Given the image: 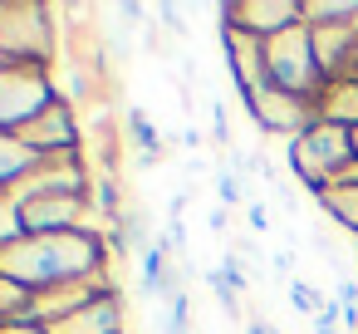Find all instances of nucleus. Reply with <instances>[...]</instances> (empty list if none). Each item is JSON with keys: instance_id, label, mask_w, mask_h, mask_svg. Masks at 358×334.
<instances>
[{"instance_id": "f257e3e1", "label": "nucleus", "mask_w": 358, "mask_h": 334, "mask_svg": "<svg viewBox=\"0 0 358 334\" xmlns=\"http://www.w3.org/2000/svg\"><path fill=\"white\" fill-rule=\"evenodd\" d=\"M108 241L94 231H55V236H20L0 251V275L20 280L25 290H55L74 280H94L108 260Z\"/></svg>"}, {"instance_id": "f03ea898", "label": "nucleus", "mask_w": 358, "mask_h": 334, "mask_svg": "<svg viewBox=\"0 0 358 334\" xmlns=\"http://www.w3.org/2000/svg\"><path fill=\"white\" fill-rule=\"evenodd\" d=\"M59 60V25L55 6L30 0H0V64H55Z\"/></svg>"}, {"instance_id": "7ed1b4c3", "label": "nucleus", "mask_w": 358, "mask_h": 334, "mask_svg": "<svg viewBox=\"0 0 358 334\" xmlns=\"http://www.w3.org/2000/svg\"><path fill=\"white\" fill-rule=\"evenodd\" d=\"M358 162V143H353V128H338V123H309L294 143H289V167L294 177L319 197L324 187H334L348 167Z\"/></svg>"}, {"instance_id": "20e7f679", "label": "nucleus", "mask_w": 358, "mask_h": 334, "mask_svg": "<svg viewBox=\"0 0 358 334\" xmlns=\"http://www.w3.org/2000/svg\"><path fill=\"white\" fill-rule=\"evenodd\" d=\"M265 84L299 94V99H319V89L329 84L314 55V30L309 25H289L285 35L265 40Z\"/></svg>"}, {"instance_id": "39448f33", "label": "nucleus", "mask_w": 358, "mask_h": 334, "mask_svg": "<svg viewBox=\"0 0 358 334\" xmlns=\"http://www.w3.org/2000/svg\"><path fill=\"white\" fill-rule=\"evenodd\" d=\"M55 104L45 64H0V133H20Z\"/></svg>"}, {"instance_id": "423d86ee", "label": "nucleus", "mask_w": 358, "mask_h": 334, "mask_svg": "<svg viewBox=\"0 0 358 334\" xmlns=\"http://www.w3.org/2000/svg\"><path fill=\"white\" fill-rule=\"evenodd\" d=\"M241 99H245L250 118H255L265 133H275V138H289V143H294V138L314 123V99L285 94V89H275V84H255V89H245Z\"/></svg>"}, {"instance_id": "0eeeda50", "label": "nucleus", "mask_w": 358, "mask_h": 334, "mask_svg": "<svg viewBox=\"0 0 358 334\" xmlns=\"http://www.w3.org/2000/svg\"><path fill=\"white\" fill-rule=\"evenodd\" d=\"M20 221H25V236H55V231H89L94 226V211H89L84 197L55 192V197L20 202Z\"/></svg>"}, {"instance_id": "6e6552de", "label": "nucleus", "mask_w": 358, "mask_h": 334, "mask_svg": "<svg viewBox=\"0 0 358 334\" xmlns=\"http://www.w3.org/2000/svg\"><path fill=\"white\" fill-rule=\"evenodd\" d=\"M221 20L250 40H275L289 25H304V11L294 0H236V6H221Z\"/></svg>"}, {"instance_id": "1a4fd4ad", "label": "nucleus", "mask_w": 358, "mask_h": 334, "mask_svg": "<svg viewBox=\"0 0 358 334\" xmlns=\"http://www.w3.org/2000/svg\"><path fill=\"white\" fill-rule=\"evenodd\" d=\"M20 143L35 148L40 158H59V153H79L84 143V128H79V113L69 104H50L35 123L20 128Z\"/></svg>"}, {"instance_id": "9d476101", "label": "nucleus", "mask_w": 358, "mask_h": 334, "mask_svg": "<svg viewBox=\"0 0 358 334\" xmlns=\"http://www.w3.org/2000/svg\"><path fill=\"white\" fill-rule=\"evenodd\" d=\"M123 300H118V290H108V295H94L89 305H79L74 314H64V319H55L50 324V334H123Z\"/></svg>"}, {"instance_id": "9b49d317", "label": "nucleus", "mask_w": 358, "mask_h": 334, "mask_svg": "<svg viewBox=\"0 0 358 334\" xmlns=\"http://www.w3.org/2000/svg\"><path fill=\"white\" fill-rule=\"evenodd\" d=\"M314 118L319 123H338V128H358V79L324 84L319 99H314Z\"/></svg>"}, {"instance_id": "f8f14e48", "label": "nucleus", "mask_w": 358, "mask_h": 334, "mask_svg": "<svg viewBox=\"0 0 358 334\" xmlns=\"http://www.w3.org/2000/svg\"><path fill=\"white\" fill-rule=\"evenodd\" d=\"M35 162H40V153L25 148L20 133H0V192H10L20 177H30Z\"/></svg>"}, {"instance_id": "ddd939ff", "label": "nucleus", "mask_w": 358, "mask_h": 334, "mask_svg": "<svg viewBox=\"0 0 358 334\" xmlns=\"http://www.w3.org/2000/svg\"><path fill=\"white\" fill-rule=\"evenodd\" d=\"M304 25L309 30H324V25H358V6H353V0H348V6H343V0H304Z\"/></svg>"}, {"instance_id": "4468645a", "label": "nucleus", "mask_w": 358, "mask_h": 334, "mask_svg": "<svg viewBox=\"0 0 358 334\" xmlns=\"http://www.w3.org/2000/svg\"><path fill=\"white\" fill-rule=\"evenodd\" d=\"M285 290H289V309H294V314H304L309 324H314V319H319V314L329 309V305H324V290H319V285H304L299 275H294V280H289Z\"/></svg>"}, {"instance_id": "2eb2a0df", "label": "nucleus", "mask_w": 358, "mask_h": 334, "mask_svg": "<svg viewBox=\"0 0 358 334\" xmlns=\"http://www.w3.org/2000/svg\"><path fill=\"white\" fill-rule=\"evenodd\" d=\"M30 300H35V290H25L20 280L0 275V324H6V319H25L30 314Z\"/></svg>"}, {"instance_id": "dca6fc26", "label": "nucleus", "mask_w": 358, "mask_h": 334, "mask_svg": "<svg viewBox=\"0 0 358 334\" xmlns=\"http://www.w3.org/2000/svg\"><path fill=\"white\" fill-rule=\"evenodd\" d=\"M216 202H221V207H241V202H245L241 172H226V167H216Z\"/></svg>"}, {"instance_id": "f3484780", "label": "nucleus", "mask_w": 358, "mask_h": 334, "mask_svg": "<svg viewBox=\"0 0 358 334\" xmlns=\"http://www.w3.org/2000/svg\"><path fill=\"white\" fill-rule=\"evenodd\" d=\"M245 226H250V236H265L270 231V211L260 202H245Z\"/></svg>"}, {"instance_id": "a211bd4d", "label": "nucleus", "mask_w": 358, "mask_h": 334, "mask_svg": "<svg viewBox=\"0 0 358 334\" xmlns=\"http://www.w3.org/2000/svg\"><path fill=\"white\" fill-rule=\"evenodd\" d=\"M0 334H50V329L35 324V319H6V324H0Z\"/></svg>"}, {"instance_id": "6ab92c4d", "label": "nucleus", "mask_w": 358, "mask_h": 334, "mask_svg": "<svg viewBox=\"0 0 358 334\" xmlns=\"http://www.w3.org/2000/svg\"><path fill=\"white\" fill-rule=\"evenodd\" d=\"M182 148H187V153H196V148H206V133H201L196 123H187V128H182Z\"/></svg>"}, {"instance_id": "aec40b11", "label": "nucleus", "mask_w": 358, "mask_h": 334, "mask_svg": "<svg viewBox=\"0 0 358 334\" xmlns=\"http://www.w3.org/2000/svg\"><path fill=\"white\" fill-rule=\"evenodd\" d=\"M157 15H162V20H177V15H182V11H172V6H162V11H157ZM167 35H172V40H182V45H187V25H167Z\"/></svg>"}, {"instance_id": "412c9836", "label": "nucleus", "mask_w": 358, "mask_h": 334, "mask_svg": "<svg viewBox=\"0 0 358 334\" xmlns=\"http://www.w3.org/2000/svg\"><path fill=\"white\" fill-rule=\"evenodd\" d=\"M206 231H211V236H226V207H216V211L206 216Z\"/></svg>"}, {"instance_id": "4be33fe9", "label": "nucleus", "mask_w": 358, "mask_h": 334, "mask_svg": "<svg viewBox=\"0 0 358 334\" xmlns=\"http://www.w3.org/2000/svg\"><path fill=\"white\" fill-rule=\"evenodd\" d=\"M353 143H358V128H353Z\"/></svg>"}]
</instances>
